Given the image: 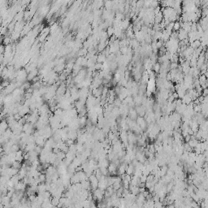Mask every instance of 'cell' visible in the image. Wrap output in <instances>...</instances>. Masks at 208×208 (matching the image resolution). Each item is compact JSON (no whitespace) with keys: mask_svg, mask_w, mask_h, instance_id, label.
Returning <instances> with one entry per match:
<instances>
[{"mask_svg":"<svg viewBox=\"0 0 208 208\" xmlns=\"http://www.w3.org/2000/svg\"><path fill=\"white\" fill-rule=\"evenodd\" d=\"M106 60H107V55L103 52L100 53V54L97 56V62H98V63L103 64Z\"/></svg>","mask_w":208,"mask_h":208,"instance_id":"e0dca14e","label":"cell"},{"mask_svg":"<svg viewBox=\"0 0 208 208\" xmlns=\"http://www.w3.org/2000/svg\"><path fill=\"white\" fill-rule=\"evenodd\" d=\"M3 44H4V45H6V46L9 45V44L11 43V38H9V37H7V36L4 38V39H3Z\"/></svg>","mask_w":208,"mask_h":208,"instance_id":"e575fe53","label":"cell"},{"mask_svg":"<svg viewBox=\"0 0 208 208\" xmlns=\"http://www.w3.org/2000/svg\"><path fill=\"white\" fill-rule=\"evenodd\" d=\"M15 189H16V190H21V191L25 192L27 189V184L24 183L23 181H20L19 183L15 185Z\"/></svg>","mask_w":208,"mask_h":208,"instance_id":"7c38bea8","label":"cell"},{"mask_svg":"<svg viewBox=\"0 0 208 208\" xmlns=\"http://www.w3.org/2000/svg\"><path fill=\"white\" fill-rule=\"evenodd\" d=\"M89 181H90V183H91L92 191L98 188V181H98V179L97 178V176H95V174H94V173L93 175H91L90 176H89Z\"/></svg>","mask_w":208,"mask_h":208,"instance_id":"277c9868","label":"cell"},{"mask_svg":"<svg viewBox=\"0 0 208 208\" xmlns=\"http://www.w3.org/2000/svg\"><path fill=\"white\" fill-rule=\"evenodd\" d=\"M134 171H135V166L133 164V163H128V166H127V168H126V174H128V175H133L134 173Z\"/></svg>","mask_w":208,"mask_h":208,"instance_id":"2e32d148","label":"cell"},{"mask_svg":"<svg viewBox=\"0 0 208 208\" xmlns=\"http://www.w3.org/2000/svg\"><path fill=\"white\" fill-rule=\"evenodd\" d=\"M112 116L117 119V118L120 117L121 115H120V108L118 107H114L112 111Z\"/></svg>","mask_w":208,"mask_h":208,"instance_id":"5bb4252c","label":"cell"},{"mask_svg":"<svg viewBox=\"0 0 208 208\" xmlns=\"http://www.w3.org/2000/svg\"><path fill=\"white\" fill-rule=\"evenodd\" d=\"M112 187H113V189H114L115 191L118 190L120 188H121V187H122V181H116L114 184H112Z\"/></svg>","mask_w":208,"mask_h":208,"instance_id":"cb8c5ba5","label":"cell"},{"mask_svg":"<svg viewBox=\"0 0 208 208\" xmlns=\"http://www.w3.org/2000/svg\"><path fill=\"white\" fill-rule=\"evenodd\" d=\"M20 150V147L19 144H13L12 145H11V152H16H16L19 151Z\"/></svg>","mask_w":208,"mask_h":208,"instance_id":"f1b7e54d","label":"cell"},{"mask_svg":"<svg viewBox=\"0 0 208 208\" xmlns=\"http://www.w3.org/2000/svg\"><path fill=\"white\" fill-rule=\"evenodd\" d=\"M51 203L54 205V207H58L59 203V198L57 197H52L51 198Z\"/></svg>","mask_w":208,"mask_h":208,"instance_id":"4dcf8cb0","label":"cell"},{"mask_svg":"<svg viewBox=\"0 0 208 208\" xmlns=\"http://www.w3.org/2000/svg\"><path fill=\"white\" fill-rule=\"evenodd\" d=\"M188 32L184 30L183 29H181L178 31V39L180 41H183L184 39H187L188 38Z\"/></svg>","mask_w":208,"mask_h":208,"instance_id":"30bf717a","label":"cell"},{"mask_svg":"<svg viewBox=\"0 0 208 208\" xmlns=\"http://www.w3.org/2000/svg\"><path fill=\"white\" fill-rule=\"evenodd\" d=\"M121 104H122V100L120 98H115V101H114V103H113V105H114V107H120L121 106Z\"/></svg>","mask_w":208,"mask_h":208,"instance_id":"83f0119b","label":"cell"},{"mask_svg":"<svg viewBox=\"0 0 208 208\" xmlns=\"http://www.w3.org/2000/svg\"><path fill=\"white\" fill-rule=\"evenodd\" d=\"M135 109L137 111L138 116H145V113H146V108H145V106L143 105H140V106H136Z\"/></svg>","mask_w":208,"mask_h":208,"instance_id":"8992f818","label":"cell"},{"mask_svg":"<svg viewBox=\"0 0 208 208\" xmlns=\"http://www.w3.org/2000/svg\"><path fill=\"white\" fill-rule=\"evenodd\" d=\"M107 168H108V171H109V172H110V175L118 176L117 175V168H118V167L114 163H113V162H111Z\"/></svg>","mask_w":208,"mask_h":208,"instance_id":"52a82bcc","label":"cell"},{"mask_svg":"<svg viewBox=\"0 0 208 208\" xmlns=\"http://www.w3.org/2000/svg\"><path fill=\"white\" fill-rule=\"evenodd\" d=\"M128 117L130 118V119L133 120H137V119L138 117V115H137V111H136V109L134 107L129 108V112H128Z\"/></svg>","mask_w":208,"mask_h":208,"instance_id":"ba28073f","label":"cell"},{"mask_svg":"<svg viewBox=\"0 0 208 208\" xmlns=\"http://www.w3.org/2000/svg\"><path fill=\"white\" fill-rule=\"evenodd\" d=\"M146 179H147V176L142 174L140 177V181L142 182V183H145V182H146Z\"/></svg>","mask_w":208,"mask_h":208,"instance_id":"8d00e7d4","label":"cell"},{"mask_svg":"<svg viewBox=\"0 0 208 208\" xmlns=\"http://www.w3.org/2000/svg\"><path fill=\"white\" fill-rule=\"evenodd\" d=\"M38 75V70L35 68L33 69V71H31L30 72H29V75H28V77H27V80H33L34 78L37 77Z\"/></svg>","mask_w":208,"mask_h":208,"instance_id":"ac0fdd59","label":"cell"},{"mask_svg":"<svg viewBox=\"0 0 208 208\" xmlns=\"http://www.w3.org/2000/svg\"><path fill=\"white\" fill-rule=\"evenodd\" d=\"M153 68H154V72L155 73H159L160 72V69H161V64L159 63H156L153 66Z\"/></svg>","mask_w":208,"mask_h":208,"instance_id":"1f68e13d","label":"cell"},{"mask_svg":"<svg viewBox=\"0 0 208 208\" xmlns=\"http://www.w3.org/2000/svg\"><path fill=\"white\" fill-rule=\"evenodd\" d=\"M8 128H9V124H8V120H7L6 119L2 120V122H1V124H0V131H1V135H3Z\"/></svg>","mask_w":208,"mask_h":208,"instance_id":"9c48e42d","label":"cell"},{"mask_svg":"<svg viewBox=\"0 0 208 208\" xmlns=\"http://www.w3.org/2000/svg\"><path fill=\"white\" fill-rule=\"evenodd\" d=\"M99 169H100L102 174H103V175L107 176L110 175V172H109V171H108V168H107L101 167V168H99Z\"/></svg>","mask_w":208,"mask_h":208,"instance_id":"f546056e","label":"cell"},{"mask_svg":"<svg viewBox=\"0 0 208 208\" xmlns=\"http://www.w3.org/2000/svg\"><path fill=\"white\" fill-rule=\"evenodd\" d=\"M76 145H77V151L78 153H82V152L85 151V145L82 144V143L77 142V144H76Z\"/></svg>","mask_w":208,"mask_h":208,"instance_id":"603a6c76","label":"cell"},{"mask_svg":"<svg viewBox=\"0 0 208 208\" xmlns=\"http://www.w3.org/2000/svg\"><path fill=\"white\" fill-rule=\"evenodd\" d=\"M128 143H129V144L137 145V135H136L132 130L128 132Z\"/></svg>","mask_w":208,"mask_h":208,"instance_id":"5b68a950","label":"cell"},{"mask_svg":"<svg viewBox=\"0 0 208 208\" xmlns=\"http://www.w3.org/2000/svg\"><path fill=\"white\" fill-rule=\"evenodd\" d=\"M79 182H80V180L79 178V176L77 175V172H76L75 174H73L71 176V184H77L79 183Z\"/></svg>","mask_w":208,"mask_h":208,"instance_id":"ffe728a7","label":"cell"},{"mask_svg":"<svg viewBox=\"0 0 208 208\" xmlns=\"http://www.w3.org/2000/svg\"><path fill=\"white\" fill-rule=\"evenodd\" d=\"M164 207L163 203L161 202V201H159V202H154V207Z\"/></svg>","mask_w":208,"mask_h":208,"instance_id":"d590c367","label":"cell"},{"mask_svg":"<svg viewBox=\"0 0 208 208\" xmlns=\"http://www.w3.org/2000/svg\"><path fill=\"white\" fill-rule=\"evenodd\" d=\"M120 140L121 141L122 143H124V145H125V148H126L127 145L129 144L128 139V131L120 130Z\"/></svg>","mask_w":208,"mask_h":208,"instance_id":"3957f363","label":"cell"},{"mask_svg":"<svg viewBox=\"0 0 208 208\" xmlns=\"http://www.w3.org/2000/svg\"><path fill=\"white\" fill-rule=\"evenodd\" d=\"M202 46V42H201V40H195L193 41H192L190 43V47L193 48V49H198V47H200Z\"/></svg>","mask_w":208,"mask_h":208,"instance_id":"44dd1931","label":"cell"},{"mask_svg":"<svg viewBox=\"0 0 208 208\" xmlns=\"http://www.w3.org/2000/svg\"><path fill=\"white\" fill-rule=\"evenodd\" d=\"M98 168L104 167V168H108V166L110 164V160L107 158H104L102 159H99L98 161Z\"/></svg>","mask_w":208,"mask_h":208,"instance_id":"8fae6325","label":"cell"},{"mask_svg":"<svg viewBox=\"0 0 208 208\" xmlns=\"http://www.w3.org/2000/svg\"><path fill=\"white\" fill-rule=\"evenodd\" d=\"M136 122H137V124L139 125L141 128H142V129L143 131H145L148 128V123L146 122V120H145V117L143 116H138L137 120H136Z\"/></svg>","mask_w":208,"mask_h":208,"instance_id":"7a4b0ae2","label":"cell"},{"mask_svg":"<svg viewBox=\"0 0 208 208\" xmlns=\"http://www.w3.org/2000/svg\"><path fill=\"white\" fill-rule=\"evenodd\" d=\"M11 167H13L14 168H16V169H20L22 167V163L20 161H16V160L14 163H12V166Z\"/></svg>","mask_w":208,"mask_h":208,"instance_id":"4316f807","label":"cell"},{"mask_svg":"<svg viewBox=\"0 0 208 208\" xmlns=\"http://www.w3.org/2000/svg\"><path fill=\"white\" fill-rule=\"evenodd\" d=\"M80 183L82 184L83 189H88L89 191H90V189H92L91 183H90V181H89V180H85V181H82Z\"/></svg>","mask_w":208,"mask_h":208,"instance_id":"9a60e30c","label":"cell"},{"mask_svg":"<svg viewBox=\"0 0 208 208\" xmlns=\"http://www.w3.org/2000/svg\"><path fill=\"white\" fill-rule=\"evenodd\" d=\"M39 181H40V183L46 182V181H47V175L45 173H41V175L39 176Z\"/></svg>","mask_w":208,"mask_h":208,"instance_id":"836d02e7","label":"cell"},{"mask_svg":"<svg viewBox=\"0 0 208 208\" xmlns=\"http://www.w3.org/2000/svg\"><path fill=\"white\" fill-rule=\"evenodd\" d=\"M68 135L69 139H72L74 141H76L77 139V137H78L77 130H76V129H70L68 133Z\"/></svg>","mask_w":208,"mask_h":208,"instance_id":"4fadbf2b","label":"cell"},{"mask_svg":"<svg viewBox=\"0 0 208 208\" xmlns=\"http://www.w3.org/2000/svg\"><path fill=\"white\" fill-rule=\"evenodd\" d=\"M31 87H32V85H30V83H29V82H26V81H25L24 84H23L22 86H21V88H22L23 89H24V90H28V89H30Z\"/></svg>","mask_w":208,"mask_h":208,"instance_id":"d6a6232c","label":"cell"},{"mask_svg":"<svg viewBox=\"0 0 208 208\" xmlns=\"http://www.w3.org/2000/svg\"><path fill=\"white\" fill-rule=\"evenodd\" d=\"M38 193H43L44 191H47V183L46 182H42V183H40L38 184Z\"/></svg>","mask_w":208,"mask_h":208,"instance_id":"7402d4cb","label":"cell"},{"mask_svg":"<svg viewBox=\"0 0 208 208\" xmlns=\"http://www.w3.org/2000/svg\"><path fill=\"white\" fill-rule=\"evenodd\" d=\"M181 29V22H179V21H175V22H174V25H173V30L178 32Z\"/></svg>","mask_w":208,"mask_h":208,"instance_id":"484cf974","label":"cell"},{"mask_svg":"<svg viewBox=\"0 0 208 208\" xmlns=\"http://www.w3.org/2000/svg\"><path fill=\"white\" fill-rule=\"evenodd\" d=\"M74 142H75V141H74V140H72V139H68V141H67V142H66L67 145H68V146H70V145H73V144H74Z\"/></svg>","mask_w":208,"mask_h":208,"instance_id":"f35d334b","label":"cell"},{"mask_svg":"<svg viewBox=\"0 0 208 208\" xmlns=\"http://www.w3.org/2000/svg\"><path fill=\"white\" fill-rule=\"evenodd\" d=\"M108 186H109V184H108L107 176L103 175L98 181V188L103 189V190H106Z\"/></svg>","mask_w":208,"mask_h":208,"instance_id":"6da1fadb","label":"cell"},{"mask_svg":"<svg viewBox=\"0 0 208 208\" xmlns=\"http://www.w3.org/2000/svg\"><path fill=\"white\" fill-rule=\"evenodd\" d=\"M21 115H20L19 113H16V114H15L14 115V118H15V120H17V121H19L20 119H21Z\"/></svg>","mask_w":208,"mask_h":208,"instance_id":"74e56055","label":"cell"},{"mask_svg":"<svg viewBox=\"0 0 208 208\" xmlns=\"http://www.w3.org/2000/svg\"><path fill=\"white\" fill-rule=\"evenodd\" d=\"M181 99H182V103L186 104V105H189V104H190L192 102H193V99L190 98V96H189L187 93L184 94V96Z\"/></svg>","mask_w":208,"mask_h":208,"instance_id":"d6986e66","label":"cell"},{"mask_svg":"<svg viewBox=\"0 0 208 208\" xmlns=\"http://www.w3.org/2000/svg\"><path fill=\"white\" fill-rule=\"evenodd\" d=\"M107 33L108 34V37L111 38L112 36L114 35V33H115V28L112 27V26H109L107 29Z\"/></svg>","mask_w":208,"mask_h":208,"instance_id":"d4e9b609","label":"cell"}]
</instances>
